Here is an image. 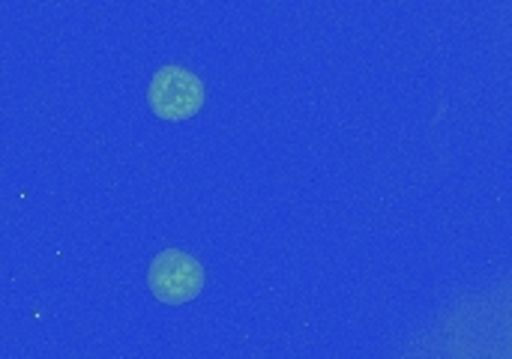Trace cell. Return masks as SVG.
I'll list each match as a JSON object with an SVG mask.
<instances>
[{"label":"cell","mask_w":512,"mask_h":359,"mask_svg":"<svg viewBox=\"0 0 512 359\" xmlns=\"http://www.w3.org/2000/svg\"><path fill=\"white\" fill-rule=\"evenodd\" d=\"M147 285L153 297L165 306H183L195 300L204 288V267L198 258L180 249H165L153 258L147 270Z\"/></svg>","instance_id":"obj_1"},{"label":"cell","mask_w":512,"mask_h":359,"mask_svg":"<svg viewBox=\"0 0 512 359\" xmlns=\"http://www.w3.org/2000/svg\"><path fill=\"white\" fill-rule=\"evenodd\" d=\"M147 102L162 120H189L204 105V84L183 66H162L147 87Z\"/></svg>","instance_id":"obj_2"}]
</instances>
